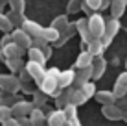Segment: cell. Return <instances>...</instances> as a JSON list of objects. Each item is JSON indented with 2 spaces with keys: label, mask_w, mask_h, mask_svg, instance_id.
<instances>
[{
  "label": "cell",
  "mask_w": 127,
  "mask_h": 126,
  "mask_svg": "<svg viewBox=\"0 0 127 126\" xmlns=\"http://www.w3.org/2000/svg\"><path fill=\"white\" fill-rule=\"evenodd\" d=\"M81 4H83V0H70L68 6H66V15H76V13H79Z\"/></svg>",
  "instance_id": "cell-34"
},
{
  "label": "cell",
  "mask_w": 127,
  "mask_h": 126,
  "mask_svg": "<svg viewBox=\"0 0 127 126\" xmlns=\"http://www.w3.org/2000/svg\"><path fill=\"white\" fill-rule=\"evenodd\" d=\"M109 6H111V0H101V2H99V7H98V13L103 11V9H107Z\"/></svg>",
  "instance_id": "cell-44"
},
{
  "label": "cell",
  "mask_w": 127,
  "mask_h": 126,
  "mask_svg": "<svg viewBox=\"0 0 127 126\" xmlns=\"http://www.w3.org/2000/svg\"><path fill=\"white\" fill-rule=\"evenodd\" d=\"M125 71H127V59H125Z\"/></svg>",
  "instance_id": "cell-48"
},
{
  "label": "cell",
  "mask_w": 127,
  "mask_h": 126,
  "mask_svg": "<svg viewBox=\"0 0 127 126\" xmlns=\"http://www.w3.org/2000/svg\"><path fill=\"white\" fill-rule=\"evenodd\" d=\"M90 78H92V71H90V67L79 69V71H76V78H74V84H72V87H74V89L81 87L83 84L90 82Z\"/></svg>",
  "instance_id": "cell-17"
},
{
  "label": "cell",
  "mask_w": 127,
  "mask_h": 126,
  "mask_svg": "<svg viewBox=\"0 0 127 126\" xmlns=\"http://www.w3.org/2000/svg\"><path fill=\"white\" fill-rule=\"evenodd\" d=\"M92 56L89 54L87 50H81L79 52V56L76 58V63H74V71H79V69H85V67H90V63H92Z\"/></svg>",
  "instance_id": "cell-18"
},
{
  "label": "cell",
  "mask_w": 127,
  "mask_h": 126,
  "mask_svg": "<svg viewBox=\"0 0 127 126\" xmlns=\"http://www.w3.org/2000/svg\"><path fill=\"white\" fill-rule=\"evenodd\" d=\"M9 43H13V41H11V35H9V33H4V37L0 39V48H2V46H6V45H9Z\"/></svg>",
  "instance_id": "cell-41"
},
{
  "label": "cell",
  "mask_w": 127,
  "mask_h": 126,
  "mask_svg": "<svg viewBox=\"0 0 127 126\" xmlns=\"http://www.w3.org/2000/svg\"><path fill=\"white\" fill-rule=\"evenodd\" d=\"M44 124H48V126H63V124H64L63 110H52V111H46V121H44Z\"/></svg>",
  "instance_id": "cell-16"
},
{
  "label": "cell",
  "mask_w": 127,
  "mask_h": 126,
  "mask_svg": "<svg viewBox=\"0 0 127 126\" xmlns=\"http://www.w3.org/2000/svg\"><path fill=\"white\" fill-rule=\"evenodd\" d=\"M20 91H22L24 95H32L35 91V87L32 85V82H30V84H20Z\"/></svg>",
  "instance_id": "cell-40"
},
{
  "label": "cell",
  "mask_w": 127,
  "mask_h": 126,
  "mask_svg": "<svg viewBox=\"0 0 127 126\" xmlns=\"http://www.w3.org/2000/svg\"><path fill=\"white\" fill-rule=\"evenodd\" d=\"M94 97H96V100H98L101 106H109V104H114L116 102V97L112 95V91H96L94 93Z\"/></svg>",
  "instance_id": "cell-25"
},
{
  "label": "cell",
  "mask_w": 127,
  "mask_h": 126,
  "mask_svg": "<svg viewBox=\"0 0 127 126\" xmlns=\"http://www.w3.org/2000/svg\"><path fill=\"white\" fill-rule=\"evenodd\" d=\"M122 121H125V123H127V111H124V113H122Z\"/></svg>",
  "instance_id": "cell-47"
},
{
  "label": "cell",
  "mask_w": 127,
  "mask_h": 126,
  "mask_svg": "<svg viewBox=\"0 0 127 126\" xmlns=\"http://www.w3.org/2000/svg\"><path fill=\"white\" fill-rule=\"evenodd\" d=\"M76 33H77V32H76V22H68V26H66V28H64L63 32L59 33L57 41H55L52 46H55V48H61V46L66 45V43H68L74 35H76Z\"/></svg>",
  "instance_id": "cell-9"
},
{
  "label": "cell",
  "mask_w": 127,
  "mask_h": 126,
  "mask_svg": "<svg viewBox=\"0 0 127 126\" xmlns=\"http://www.w3.org/2000/svg\"><path fill=\"white\" fill-rule=\"evenodd\" d=\"M63 126H70V124H68V123H64V124H63Z\"/></svg>",
  "instance_id": "cell-49"
},
{
  "label": "cell",
  "mask_w": 127,
  "mask_h": 126,
  "mask_svg": "<svg viewBox=\"0 0 127 126\" xmlns=\"http://www.w3.org/2000/svg\"><path fill=\"white\" fill-rule=\"evenodd\" d=\"M76 32L79 33V37H81V45L83 46H87L90 43V33H89V26H87V17L85 19H79V20H76Z\"/></svg>",
  "instance_id": "cell-15"
},
{
  "label": "cell",
  "mask_w": 127,
  "mask_h": 126,
  "mask_svg": "<svg viewBox=\"0 0 127 126\" xmlns=\"http://www.w3.org/2000/svg\"><path fill=\"white\" fill-rule=\"evenodd\" d=\"M41 37L44 39V41L48 43V45H54V43L57 41V37H59V32H57V30H54L52 26H48V28H42Z\"/></svg>",
  "instance_id": "cell-29"
},
{
  "label": "cell",
  "mask_w": 127,
  "mask_h": 126,
  "mask_svg": "<svg viewBox=\"0 0 127 126\" xmlns=\"http://www.w3.org/2000/svg\"><path fill=\"white\" fill-rule=\"evenodd\" d=\"M85 50L89 52L92 58H99V56L105 54V48H103V45H101V41H99V39H90V43L87 45Z\"/></svg>",
  "instance_id": "cell-21"
},
{
  "label": "cell",
  "mask_w": 127,
  "mask_h": 126,
  "mask_svg": "<svg viewBox=\"0 0 127 126\" xmlns=\"http://www.w3.org/2000/svg\"><path fill=\"white\" fill-rule=\"evenodd\" d=\"M83 2H85L94 13H98V7H99V2H101V0H83Z\"/></svg>",
  "instance_id": "cell-39"
},
{
  "label": "cell",
  "mask_w": 127,
  "mask_h": 126,
  "mask_svg": "<svg viewBox=\"0 0 127 126\" xmlns=\"http://www.w3.org/2000/svg\"><path fill=\"white\" fill-rule=\"evenodd\" d=\"M68 22H70V20H68V15L64 13V15H59V17H55V19L52 20V24H50V26H52L54 30H57V32L61 33V32H63V30L68 26Z\"/></svg>",
  "instance_id": "cell-31"
},
{
  "label": "cell",
  "mask_w": 127,
  "mask_h": 126,
  "mask_svg": "<svg viewBox=\"0 0 127 126\" xmlns=\"http://www.w3.org/2000/svg\"><path fill=\"white\" fill-rule=\"evenodd\" d=\"M111 13H112V19H122V15L125 13L127 7V0H111Z\"/></svg>",
  "instance_id": "cell-19"
},
{
  "label": "cell",
  "mask_w": 127,
  "mask_h": 126,
  "mask_svg": "<svg viewBox=\"0 0 127 126\" xmlns=\"http://www.w3.org/2000/svg\"><path fill=\"white\" fill-rule=\"evenodd\" d=\"M63 115H64V121L66 123H74V121H79L77 119V108L74 104H66L63 108Z\"/></svg>",
  "instance_id": "cell-30"
},
{
  "label": "cell",
  "mask_w": 127,
  "mask_h": 126,
  "mask_svg": "<svg viewBox=\"0 0 127 126\" xmlns=\"http://www.w3.org/2000/svg\"><path fill=\"white\" fill-rule=\"evenodd\" d=\"M90 71H92V80H99V78H103L105 71H107V59H105L103 56L94 58L92 63H90Z\"/></svg>",
  "instance_id": "cell-10"
},
{
  "label": "cell",
  "mask_w": 127,
  "mask_h": 126,
  "mask_svg": "<svg viewBox=\"0 0 127 126\" xmlns=\"http://www.w3.org/2000/svg\"><path fill=\"white\" fill-rule=\"evenodd\" d=\"M20 80V84H30V82H32V78H30V74L28 72H26V69H22V71L19 72V76H17Z\"/></svg>",
  "instance_id": "cell-38"
},
{
  "label": "cell",
  "mask_w": 127,
  "mask_h": 126,
  "mask_svg": "<svg viewBox=\"0 0 127 126\" xmlns=\"http://www.w3.org/2000/svg\"><path fill=\"white\" fill-rule=\"evenodd\" d=\"M17 123H19L20 126H32V123H30L28 117H19V119H17Z\"/></svg>",
  "instance_id": "cell-43"
},
{
  "label": "cell",
  "mask_w": 127,
  "mask_h": 126,
  "mask_svg": "<svg viewBox=\"0 0 127 126\" xmlns=\"http://www.w3.org/2000/svg\"><path fill=\"white\" fill-rule=\"evenodd\" d=\"M125 32H127V28H125Z\"/></svg>",
  "instance_id": "cell-51"
},
{
  "label": "cell",
  "mask_w": 127,
  "mask_h": 126,
  "mask_svg": "<svg viewBox=\"0 0 127 126\" xmlns=\"http://www.w3.org/2000/svg\"><path fill=\"white\" fill-rule=\"evenodd\" d=\"M125 97H127V95H125Z\"/></svg>",
  "instance_id": "cell-52"
},
{
  "label": "cell",
  "mask_w": 127,
  "mask_h": 126,
  "mask_svg": "<svg viewBox=\"0 0 127 126\" xmlns=\"http://www.w3.org/2000/svg\"><path fill=\"white\" fill-rule=\"evenodd\" d=\"M77 91L81 93V97L85 98V100H89V98H92L94 93H96V84L94 82H87V84H83L81 87H77Z\"/></svg>",
  "instance_id": "cell-28"
},
{
  "label": "cell",
  "mask_w": 127,
  "mask_h": 126,
  "mask_svg": "<svg viewBox=\"0 0 127 126\" xmlns=\"http://www.w3.org/2000/svg\"><path fill=\"white\" fill-rule=\"evenodd\" d=\"M112 95H114L116 98H122V97H125V95H127V71L125 72H120V76L116 78Z\"/></svg>",
  "instance_id": "cell-13"
},
{
  "label": "cell",
  "mask_w": 127,
  "mask_h": 126,
  "mask_svg": "<svg viewBox=\"0 0 127 126\" xmlns=\"http://www.w3.org/2000/svg\"><path fill=\"white\" fill-rule=\"evenodd\" d=\"M74 78H76V71H74V69H66V71H61V74H59V78H57V89H55V93L52 95V98H55V97H57V95H59L63 89L72 87Z\"/></svg>",
  "instance_id": "cell-5"
},
{
  "label": "cell",
  "mask_w": 127,
  "mask_h": 126,
  "mask_svg": "<svg viewBox=\"0 0 127 126\" xmlns=\"http://www.w3.org/2000/svg\"><path fill=\"white\" fill-rule=\"evenodd\" d=\"M26 52H28V61L39 63V65H42V67L46 65V59H44V56L41 54V50H37V48H28Z\"/></svg>",
  "instance_id": "cell-32"
},
{
  "label": "cell",
  "mask_w": 127,
  "mask_h": 126,
  "mask_svg": "<svg viewBox=\"0 0 127 126\" xmlns=\"http://www.w3.org/2000/svg\"><path fill=\"white\" fill-rule=\"evenodd\" d=\"M7 6V0H0V13H4V7Z\"/></svg>",
  "instance_id": "cell-46"
},
{
  "label": "cell",
  "mask_w": 127,
  "mask_h": 126,
  "mask_svg": "<svg viewBox=\"0 0 127 126\" xmlns=\"http://www.w3.org/2000/svg\"><path fill=\"white\" fill-rule=\"evenodd\" d=\"M11 30H13V26H11L9 20H7V17L4 15V13H0V32L2 33H11Z\"/></svg>",
  "instance_id": "cell-35"
},
{
  "label": "cell",
  "mask_w": 127,
  "mask_h": 126,
  "mask_svg": "<svg viewBox=\"0 0 127 126\" xmlns=\"http://www.w3.org/2000/svg\"><path fill=\"white\" fill-rule=\"evenodd\" d=\"M81 11H83V13H87V17H90V15H92V13H94V11H92V9H90V7H89V6H87V4H85V2H83V4H81Z\"/></svg>",
  "instance_id": "cell-45"
},
{
  "label": "cell",
  "mask_w": 127,
  "mask_h": 126,
  "mask_svg": "<svg viewBox=\"0 0 127 126\" xmlns=\"http://www.w3.org/2000/svg\"><path fill=\"white\" fill-rule=\"evenodd\" d=\"M28 119H30V123H32V126H44V121H46V111L33 108V110L30 111Z\"/></svg>",
  "instance_id": "cell-23"
},
{
  "label": "cell",
  "mask_w": 127,
  "mask_h": 126,
  "mask_svg": "<svg viewBox=\"0 0 127 126\" xmlns=\"http://www.w3.org/2000/svg\"><path fill=\"white\" fill-rule=\"evenodd\" d=\"M70 95H72V87L61 91L57 97L54 98V100H55V102H54V104H55V110H63L66 104H70Z\"/></svg>",
  "instance_id": "cell-24"
},
{
  "label": "cell",
  "mask_w": 127,
  "mask_h": 126,
  "mask_svg": "<svg viewBox=\"0 0 127 126\" xmlns=\"http://www.w3.org/2000/svg\"><path fill=\"white\" fill-rule=\"evenodd\" d=\"M87 26L92 39H101L105 30V19L101 17V13H92L90 17H87Z\"/></svg>",
  "instance_id": "cell-3"
},
{
  "label": "cell",
  "mask_w": 127,
  "mask_h": 126,
  "mask_svg": "<svg viewBox=\"0 0 127 126\" xmlns=\"http://www.w3.org/2000/svg\"><path fill=\"white\" fill-rule=\"evenodd\" d=\"M30 48H37V50H41V54L44 56V59L48 61V59L52 58V48H54V46L48 45V43H46L42 37H37V39H32V45H30Z\"/></svg>",
  "instance_id": "cell-14"
},
{
  "label": "cell",
  "mask_w": 127,
  "mask_h": 126,
  "mask_svg": "<svg viewBox=\"0 0 127 126\" xmlns=\"http://www.w3.org/2000/svg\"><path fill=\"white\" fill-rule=\"evenodd\" d=\"M46 104H48V97H46L44 93H41L39 89H35L33 93H32V106L37 108V110L44 111L46 110Z\"/></svg>",
  "instance_id": "cell-20"
},
{
  "label": "cell",
  "mask_w": 127,
  "mask_h": 126,
  "mask_svg": "<svg viewBox=\"0 0 127 126\" xmlns=\"http://www.w3.org/2000/svg\"><path fill=\"white\" fill-rule=\"evenodd\" d=\"M0 91L7 95H17L20 91V80L17 74H0Z\"/></svg>",
  "instance_id": "cell-4"
},
{
  "label": "cell",
  "mask_w": 127,
  "mask_h": 126,
  "mask_svg": "<svg viewBox=\"0 0 127 126\" xmlns=\"http://www.w3.org/2000/svg\"><path fill=\"white\" fill-rule=\"evenodd\" d=\"M7 6L11 7V11L24 13V9H26V0H7Z\"/></svg>",
  "instance_id": "cell-33"
},
{
  "label": "cell",
  "mask_w": 127,
  "mask_h": 126,
  "mask_svg": "<svg viewBox=\"0 0 127 126\" xmlns=\"http://www.w3.org/2000/svg\"><path fill=\"white\" fill-rule=\"evenodd\" d=\"M24 69H26V72L30 74L32 82H35V84H39V82L42 80V76H44V72H46V69L42 67V65L33 63V61H26L24 63Z\"/></svg>",
  "instance_id": "cell-8"
},
{
  "label": "cell",
  "mask_w": 127,
  "mask_h": 126,
  "mask_svg": "<svg viewBox=\"0 0 127 126\" xmlns=\"http://www.w3.org/2000/svg\"><path fill=\"white\" fill-rule=\"evenodd\" d=\"M101 115L109 121H120L122 119V111L118 110L114 104H109V106H101Z\"/></svg>",
  "instance_id": "cell-22"
},
{
  "label": "cell",
  "mask_w": 127,
  "mask_h": 126,
  "mask_svg": "<svg viewBox=\"0 0 127 126\" xmlns=\"http://www.w3.org/2000/svg\"><path fill=\"white\" fill-rule=\"evenodd\" d=\"M9 35H11V41H13V45H17L19 48H22L24 52L30 48V45H32V37H30L26 32H22L20 28H13Z\"/></svg>",
  "instance_id": "cell-7"
},
{
  "label": "cell",
  "mask_w": 127,
  "mask_h": 126,
  "mask_svg": "<svg viewBox=\"0 0 127 126\" xmlns=\"http://www.w3.org/2000/svg\"><path fill=\"white\" fill-rule=\"evenodd\" d=\"M42 28H44V26H41L39 22H35V20H32V19H26L24 22H22V26H20V30H22V32H26L32 39L41 37Z\"/></svg>",
  "instance_id": "cell-11"
},
{
  "label": "cell",
  "mask_w": 127,
  "mask_h": 126,
  "mask_svg": "<svg viewBox=\"0 0 127 126\" xmlns=\"http://www.w3.org/2000/svg\"><path fill=\"white\" fill-rule=\"evenodd\" d=\"M114 106L118 108V110L124 113V111H127V97H122V98H116V102H114Z\"/></svg>",
  "instance_id": "cell-36"
},
{
  "label": "cell",
  "mask_w": 127,
  "mask_h": 126,
  "mask_svg": "<svg viewBox=\"0 0 127 126\" xmlns=\"http://www.w3.org/2000/svg\"><path fill=\"white\" fill-rule=\"evenodd\" d=\"M79 126H81V124H79Z\"/></svg>",
  "instance_id": "cell-53"
},
{
  "label": "cell",
  "mask_w": 127,
  "mask_h": 126,
  "mask_svg": "<svg viewBox=\"0 0 127 126\" xmlns=\"http://www.w3.org/2000/svg\"><path fill=\"white\" fill-rule=\"evenodd\" d=\"M11 117V111H9V106H0V123H4L6 119Z\"/></svg>",
  "instance_id": "cell-37"
},
{
  "label": "cell",
  "mask_w": 127,
  "mask_h": 126,
  "mask_svg": "<svg viewBox=\"0 0 127 126\" xmlns=\"http://www.w3.org/2000/svg\"><path fill=\"white\" fill-rule=\"evenodd\" d=\"M120 30H122V24H120V20H118V19L105 20V30H103V35H101V39H99L105 50H107L109 46H111L112 39H114V37L118 35V33H120Z\"/></svg>",
  "instance_id": "cell-2"
},
{
  "label": "cell",
  "mask_w": 127,
  "mask_h": 126,
  "mask_svg": "<svg viewBox=\"0 0 127 126\" xmlns=\"http://www.w3.org/2000/svg\"><path fill=\"white\" fill-rule=\"evenodd\" d=\"M32 110H33L32 102L24 100V98H20V100L13 102L11 106H9V111H11V117H13V119H19V117H28Z\"/></svg>",
  "instance_id": "cell-6"
},
{
  "label": "cell",
  "mask_w": 127,
  "mask_h": 126,
  "mask_svg": "<svg viewBox=\"0 0 127 126\" xmlns=\"http://www.w3.org/2000/svg\"><path fill=\"white\" fill-rule=\"evenodd\" d=\"M4 15L7 17V20L11 22L13 28H20L22 26V22L26 20V17H24V13H17V11H7V13H4Z\"/></svg>",
  "instance_id": "cell-27"
},
{
  "label": "cell",
  "mask_w": 127,
  "mask_h": 126,
  "mask_svg": "<svg viewBox=\"0 0 127 126\" xmlns=\"http://www.w3.org/2000/svg\"><path fill=\"white\" fill-rule=\"evenodd\" d=\"M4 63H6V67L9 69L11 72H20L24 69V59L22 58H7V59H4Z\"/></svg>",
  "instance_id": "cell-26"
},
{
  "label": "cell",
  "mask_w": 127,
  "mask_h": 126,
  "mask_svg": "<svg viewBox=\"0 0 127 126\" xmlns=\"http://www.w3.org/2000/svg\"><path fill=\"white\" fill-rule=\"evenodd\" d=\"M0 106H4V104H2V100H0Z\"/></svg>",
  "instance_id": "cell-50"
},
{
  "label": "cell",
  "mask_w": 127,
  "mask_h": 126,
  "mask_svg": "<svg viewBox=\"0 0 127 126\" xmlns=\"http://www.w3.org/2000/svg\"><path fill=\"white\" fill-rule=\"evenodd\" d=\"M26 54V52L22 48H19L17 45H13V43H9V45L2 46L0 48V59H7V58H22V56Z\"/></svg>",
  "instance_id": "cell-12"
},
{
  "label": "cell",
  "mask_w": 127,
  "mask_h": 126,
  "mask_svg": "<svg viewBox=\"0 0 127 126\" xmlns=\"http://www.w3.org/2000/svg\"><path fill=\"white\" fill-rule=\"evenodd\" d=\"M59 74H61V71L57 67L46 69L42 80L37 84V89L41 91V93H44L46 97H52V95L55 93V89H57V78H59Z\"/></svg>",
  "instance_id": "cell-1"
},
{
  "label": "cell",
  "mask_w": 127,
  "mask_h": 126,
  "mask_svg": "<svg viewBox=\"0 0 127 126\" xmlns=\"http://www.w3.org/2000/svg\"><path fill=\"white\" fill-rule=\"evenodd\" d=\"M2 126H20L19 123H17V119H13V117H9V119H6L4 123H0Z\"/></svg>",
  "instance_id": "cell-42"
}]
</instances>
